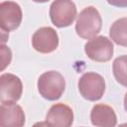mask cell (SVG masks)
Listing matches in <instances>:
<instances>
[{
	"mask_svg": "<svg viewBox=\"0 0 127 127\" xmlns=\"http://www.w3.org/2000/svg\"><path fill=\"white\" fill-rule=\"evenodd\" d=\"M102 20L99 12L93 7L88 6L80 11L76 18L75 32L82 39H91L101 30Z\"/></svg>",
	"mask_w": 127,
	"mask_h": 127,
	"instance_id": "1",
	"label": "cell"
},
{
	"mask_svg": "<svg viewBox=\"0 0 127 127\" xmlns=\"http://www.w3.org/2000/svg\"><path fill=\"white\" fill-rule=\"evenodd\" d=\"M22 9L13 1H3L0 4V26L2 32L16 30L22 22Z\"/></svg>",
	"mask_w": 127,
	"mask_h": 127,
	"instance_id": "6",
	"label": "cell"
},
{
	"mask_svg": "<svg viewBox=\"0 0 127 127\" xmlns=\"http://www.w3.org/2000/svg\"><path fill=\"white\" fill-rule=\"evenodd\" d=\"M65 88L64 77L56 70L46 71L38 79V90L47 100H58Z\"/></svg>",
	"mask_w": 127,
	"mask_h": 127,
	"instance_id": "2",
	"label": "cell"
},
{
	"mask_svg": "<svg viewBox=\"0 0 127 127\" xmlns=\"http://www.w3.org/2000/svg\"><path fill=\"white\" fill-rule=\"evenodd\" d=\"M1 54H2V70H3L7 65H9V64L11 62V59H12V53H11V50L8 47H6L2 44Z\"/></svg>",
	"mask_w": 127,
	"mask_h": 127,
	"instance_id": "14",
	"label": "cell"
},
{
	"mask_svg": "<svg viewBox=\"0 0 127 127\" xmlns=\"http://www.w3.org/2000/svg\"><path fill=\"white\" fill-rule=\"evenodd\" d=\"M78 90L81 96L88 101L99 100L105 91V80L96 72H85L78 80Z\"/></svg>",
	"mask_w": 127,
	"mask_h": 127,
	"instance_id": "3",
	"label": "cell"
},
{
	"mask_svg": "<svg viewBox=\"0 0 127 127\" xmlns=\"http://www.w3.org/2000/svg\"><path fill=\"white\" fill-rule=\"evenodd\" d=\"M108 4L114 7H119V8H125L127 7V0H107Z\"/></svg>",
	"mask_w": 127,
	"mask_h": 127,
	"instance_id": "15",
	"label": "cell"
},
{
	"mask_svg": "<svg viewBox=\"0 0 127 127\" xmlns=\"http://www.w3.org/2000/svg\"><path fill=\"white\" fill-rule=\"evenodd\" d=\"M112 70L117 82L127 87V55L119 56L114 60Z\"/></svg>",
	"mask_w": 127,
	"mask_h": 127,
	"instance_id": "13",
	"label": "cell"
},
{
	"mask_svg": "<svg viewBox=\"0 0 127 127\" xmlns=\"http://www.w3.org/2000/svg\"><path fill=\"white\" fill-rule=\"evenodd\" d=\"M109 35L115 44L127 47V17L116 20L110 27Z\"/></svg>",
	"mask_w": 127,
	"mask_h": 127,
	"instance_id": "12",
	"label": "cell"
},
{
	"mask_svg": "<svg viewBox=\"0 0 127 127\" xmlns=\"http://www.w3.org/2000/svg\"><path fill=\"white\" fill-rule=\"evenodd\" d=\"M25 124V113L16 102H1L0 125L7 127H22Z\"/></svg>",
	"mask_w": 127,
	"mask_h": 127,
	"instance_id": "10",
	"label": "cell"
},
{
	"mask_svg": "<svg viewBox=\"0 0 127 127\" xmlns=\"http://www.w3.org/2000/svg\"><path fill=\"white\" fill-rule=\"evenodd\" d=\"M92 125L100 127H113L117 124V117L114 109L106 104H95L90 112Z\"/></svg>",
	"mask_w": 127,
	"mask_h": 127,
	"instance_id": "11",
	"label": "cell"
},
{
	"mask_svg": "<svg viewBox=\"0 0 127 127\" xmlns=\"http://www.w3.org/2000/svg\"><path fill=\"white\" fill-rule=\"evenodd\" d=\"M124 108H125V111L127 112V92L125 93V96H124Z\"/></svg>",
	"mask_w": 127,
	"mask_h": 127,
	"instance_id": "16",
	"label": "cell"
},
{
	"mask_svg": "<svg viewBox=\"0 0 127 127\" xmlns=\"http://www.w3.org/2000/svg\"><path fill=\"white\" fill-rule=\"evenodd\" d=\"M76 17V7L71 0H55L50 6V18L58 28L70 26Z\"/></svg>",
	"mask_w": 127,
	"mask_h": 127,
	"instance_id": "4",
	"label": "cell"
},
{
	"mask_svg": "<svg viewBox=\"0 0 127 127\" xmlns=\"http://www.w3.org/2000/svg\"><path fill=\"white\" fill-rule=\"evenodd\" d=\"M46 123L49 126L69 127L73 123V111L64 103H56L49 109Z\"/></svg>",
	"mask_w": 127,
	"mask_h": 127,
	"instance_id": "9",
	"label": "cell"
},
{
	"mask_svg": "<svg viewBox=\"0 0 127 127\" xmlns=\"http://www.w3.org/2000/svg\"><path fill=\"white\" fill-rule=\"evenodd\" d=\"M84 52L91 61L104 63L112 58L114 47L111 40L107 37L97 36L87 41L84 45Z\"/></svg>",
	"mask_w": 127,
	"mask_h": 127,
	"instance_id": "5",
	"label": "cell"
},
{
	"mask_svg": "<svg viewBox=\"0 0 127 127\" xmlns=\"http://www.w3.org/2000/svg\"><path fill=\"white\" fill-rule=\"evenodd\" d=\"M33 48L41 54H50L57 50L59 46V36L52 27H42L38 29L32 37Z\"/></svg>",
	"mask_w": 127,
	"mask_h": 127,
	"instance_id": "7",
	"label": "cell"
},
{
	"mask_svg": "<svg viewBox=\"0 0 127 127\" xmlns=\"http://www.w3.org/2000/svg\"><path fill=\"white\" fill-rule=\"evenodd\" d=\"M23 92L21 79L12 73H3L0 76V101L17 102Z\"/></svg>",
	"mask_w": 127,
	"mask_h": 127,
	"instance_id": "8",
	"label": "cell"
},
{
	"mask_svg": "<svg viewBox=\"0 0 127 127\" xmlns=\"http://www.w3.org/2000/svg\"><path fill=\"white\" fill-rule=\"evenodd\" d=\"M34 2H37V3H45V2H48L50 0H32Z\"/></svg>",
	"mask_w": 127,
	"mask_h": 127,
	"instance_id": "17",
	"label": "cell"
}]
</instances>
